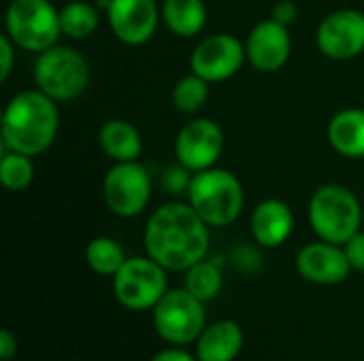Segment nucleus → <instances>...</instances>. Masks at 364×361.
Listing matches in <instances>:
<instances>
[{
    "label": "nucleus",
    "instance_id": "obj_5",
    "mask_svg": "<svg viewBox=\"0 0 364 361\" xmlns=\"http://www.w3.org/2000/svg\"><path fill=\"white\" fill-rule=\"evenodd\" d=\"M32 77L43 94L55 102H70L85 94L90 85V64L75 47L53 45L36 53Z\"/></svg>",
    "mask_w": 364,
    "mask_h": 361
},
{
    "label": "nucleus",
    "instance_id": "obj_7",
    "mask_svg": "<svg viewBox=\"0 0 364 361\" xmlns=\"http://www.w3.org/2000/svg\"><path fill=\"white\" fill-rule=\"evenodd\" d=\"M113 296L119 306L132 313L154 311L168 287V270L147 253L128 257L111 279Z\"/></svg>",
    "mask_w": 364,
    "mask_h": 361
},
{
    "label": "nucleus",
    "instance_id": "obj_2",
    "mask_svg": "<svg viewBox=\"0 0 364 361\" xmlns=\"http://www.w3.org/2000/svg\"><path fill=\"white\" fill-rule=\"evenodd\" d=\"M58 102L38 87L21 89L6 102L0 121L2 151H17L30 157L45 153L58 138Z\"/></svg>",
    "mask_w": 364,
    "mask_h": 361
},
{
    "label": "nucleus",
    "instance_id": "obj_14",
    "mask_svg": "<svg viewBox=\"0 0 364 361\" xmlns=\"http://www.w3.org/2000/svg\"><path fill=\"white\" fill-rule=\"evenodd\" d=\"M245 43L247 64L262 74L282 70L292 55L290 28L275 21L273 17L258 21L250 32Z\"/></svg>",
    "mask_w": 364,
    "mask_h": 361
},
{
    "label": "nucleus",
    "instance_id": "obj_13",
    "mask_svg": "<svg viewBox=\"0 0 364 361\" xmlns=\"http://www.w3.org/2000/svg\"><path fill=\"white\" fill-rule=\"evenodd\" d=\"M105 15L113 36L128 47L149 43L162 21L156 0H111Z\"/></svg>",
    "mask_w": 364,
    "mask_h": 361
},
{
    "label": "nucleus",
    "instance_id": "obj_15",
    "mask_svg": "<svg viewBox=\"0 0 364 361\" xmlns=\"http://www.w3.org/2000/svg\"><path fill=\"white\" fill-rule=\"evenodd\" d=\"M294 266L301 279L324 287L341 285L343 281H348L352 272L343 245H335L320 238L299 249L294 257Z\"/></svg>",
    "mask_w": 364,
    "mask_h": 361
},
{
    "label": "nucleus",
    "instance_id": "obj_27",
    "mask_svg": "<svg viewBox=\"0 0 364 361\" xmlns=\"http://www.w3.org/2000/svg\"><path fill=\"white\" fill-rule=\"evenodd\" d=\"M258 247V245H256ZM254 245H241L232 251V262L243 272H256L262 266V255Z\"/></svg>",
    "mask_w": 364,
    "mask_h": 361
},
{
    "label": "nucleus",
    "instance_id": "obj_20",
    "mask_svg": "<svg viewBox=\"0 0 364 361\" xmlns=\"http://www.w3.org/2000/svg\"><path fill=\"white\" fill-rule=\"evenodd\" d=\"M162 23L179 38L198 36L207 26V2L205 0H162L160 4Z\"/></svg>",
    "mask_w": 364,
    "mask_h": 361
},
{
    "label": "nucleus",
    "instance_id": "obj_22",
    "mask_svg": "<svg viewBox=\"0 0 364 361\" xmlns=\"http://www.w3.org/2000/svg\"><path fill=\"white\" fill-rule=\"evenodd\" d=\"M100 23L98 6L85 0H73L60 9V26L62 36L70 40H85L90 38Z\"/></svg>",
    "mask_w": 364,
    "mask_h": 361
},
{
    "label": "nucleus",
    "instance_id": "obj_26",
    "mask_svg": "<svg viewBox=\"0 0 364 361\" xmlns=\"http://www.w3.org/2000/svg\"><path fill=\"white\" fill-rule=\"evenodd\" d=\"M192 174L186 166L175 162L173 166H166L160 174V187L168 196H186L192 183Z\"/></svg>",
    "mask_w": 364,
    "mask_h": 361
},
{
    "label": "nucleus",
    "instance_id": "obj_11",
    "mask_svg": "<svg viewBox=\"0 0 364 361\" xmlns=\"http://www.w3.org/2000/svg\"><path fill=\"white\" fill-rule=\"evenodd\" d=\"M224 130L209 117H194L175 136V160L190 172L213 168L224 153Z\"/></svg>",
    "mask_w": 364,
    "mask_h": 361
},
{
    "label": "nucleus",
    "instance_id": "obj_10",
    "mask_svg": "<svg viewBox=\"0 0 364 361\" xmlns=\"http://www.w3.org/2000/svg\"><path fill=\"white\" fill-rule=\"evenodd\" d=\"M245 62V43L230 32H218L205 36L192 49L190 70L207 83H224L232 79Z\"/></svg>",
    "mask_w": 364,
    "mask_h": 361
},
{
    "label": "nucleus",
    "instance_id": "obj_1",
    "mask_svg": "<svg viewBox=\"0 0 364 361\" xmlns=\"http://www.w3.org/2000/svg\"><path fill=\"white\" fill-rule=\"evenodd\" d=\"M209 230L188 202H164L145 223L143 247L168 272H186L209 255Z\"/></svg>",
    "mask_w": 364,
    "mask_h": 361
},
{
    "label": "nucleus",
    "instance_id": "obj_8",
    "mask_svg": "<svg viewBox=\"0 0 364 361\" xmlns=\"http://www.w3.org/2000/svg\"><path fill=\"white\" fill-rule=\"evenodd\" d=\"M151 323L168 347H188L207 328V309L186 287H173L151 311Z\"/></svg>",
    "mask_w": 364,
    "mask_h": 361
},
{
    "label": "nucleus",
    "instance_id": "obj_16",
    "mask_svg": "<svg viewBox=\"0 0 364 361\" xmlns=\"http://www.w3.org/2000/svg\"><path fill=\"white\" fill-rule=\"evenodd\" d=\"M250 232L260 249L282 247L294 232V213L290 204L279 198L258 202L250 217Z\"/></svg>",
    "mask_w": 364,
    "mask_h": 361
},
{
    "label": "nucleus",
    "instance_id": "obj_19",
    "mask_svg": "<svg viewBox=\"0 0 364 361\" xmlns=\"http://www.w3.org/2000/svg\"><path fill=\"white\" fill-rule=\"evenodd\" d=\"M331 147L350 160L364 157V109H341L326 128Z\"/></svg>",
    "mask_w": 364,
    "mask_h": 361
},
{
    "label": "nucleus",
    "instance_id": "obj_30",
    "mask_svg": "<svg viewBox=\"0 0 364 361\" xmlns=\"http://www.w3.org/2000/svg\"><path fill=\"white\" fill-rule=\"evenodd\" d=\"M271 17H273L275 21H279V23H284V26L290 28V26H294L296 19H299V6H296L294 0H279V2L273 4Z\"/></svg>",
    "mask_w": 364,
    "mask_h": 361
},
{
    "label": "nucleus",
    "instance_id": "obj_29",
    "mask_svg": "<svg viewBox=\"0 0 364 361\" xmlns=\"http://www.w3.org/2000/svg\"><path fill=\"white\" fill-rule=\"evenodd\" d=\"M346 255L350 260V266L352 270H358V272H364V230H360L358 234H354L346 245Z\"/></svg>",
    "mask_w": 364,
    "mask_h": 361
},
{
    "label": "nucleus",
    "instance_id": "obj_17",
    "mask_svg": "<svg viewBox=\"0 0 364 361\" xmlns=\"http://www.w3.org/2000/svg\"><path fill=\"white\" fill-rule=\"evenodd\" d=\"M243 328L232 319H220L207 323L194 343V355L198 361H235L243 351Z\"/></svg>",
    "mask_w": 364,
    "mask_h": 361
},
{
    "label": "nucleus",
    "instance_id": "obj_23",
    "mask_svg": "<svg viewBox=\"0 0 364 361\" xmlns=\"http://www.w3.org/2000/svg\"><path fill=\"white\" fill-rule=\"evenodd\" d=\"M124 247L111 236H96L85 247V264L92 272L113 279L126 262Z\"/></svg>",
    "mask_w": 364,
    "mask_h": 361
},
{
    "label": "nucleus",
    "instance_id": "obj_25",
    "mask_svg": "<svg viewBox=\"0 0 364 361\" xmlns=\"http://www.w3.org/2000/svg\"><path fill=\"white\" fill-rule=\"evenodd\" d=\"M209 85L211 83L190 70V74H183L171 91L173 106L183 115H196L209 100Z\"/></svg>",
    "mask_w": 364,
    "mask_h": 361
},
{
    "label": "nucleus",
    "instance_id": "obj_6",
    "mask_svg": "<svg viewBox=\"0 0 364 361\" xmlns=\"http://www.w3.org/2000/svg\"><path fill=\"white\" fill-rule=\"evenodd\" d=\"M4 34L28 53H43L62 36L60 9L51 0H11L4 13Z\"/></svg>",
    "mask_w": 364,
    "mask_h": 361
},
{
    "label": "nucleus",
    "instance_id": "obj_24",
    "mask_svg": "<svg viewBox=\"0 0 364 361\" xmlns=\"http://www.w3.org/2000/svg\"><path fill=\"white\" fill-rule=\"evenodd\" d=\"M36 168L30 155L17 151H2L0 157V183L6 191H26L34 181Z\"/></svg>",
    "mask_w": 364,
    "mask_h": 361
},
{
    "label": "nucleus",
    "instance_id": "obj_18",
    "mask_svg": "<svg viewBox=\"0 0 364 361\" xmlns=\"http://www.w3.org/2000/svg\"><path fill=\"white\" fill-rule=\"evenodd\" d=\"M98 147L111 162H136L143 153V136L128 119H107L98 130Z\"/></svg>",
    "mask_w": 364,
    "mask_h": 361
},
{
    "label": "nucleus",
    "instance_id": "obj_32",
    "mask_svg": "<svg viewBox=\"0 0 364 361\" xmlns=\"http://www.w3.org/2000/svg\"><path fill=\"white\" fill-rule=\"evenodd\" d=\"M17 355V338L11 330H0V360L11 361Z\"/></svg>",
    "mask_w": 364,
    "mask_h": 361
},
{
    "label": "nucleus",
    "instance_id": "obj_28",
    "mask_svg": "<svg viewBox=\"0 0 364 361\" xmlns=\"http://www.w3.org/2000/svg\"><path fill=\"white\" fill-rule=\"evenodd\" d=\"M15 51H17V45L9 38V34H2L0 36V81L2 83H6L13 72Z\"/></svg>",
    "mask_w": 364,
    "mask_h": 361
},
{
    "label": "nucleus",
    "instance_id": "obj_31",
    "mask_svg": "<svg viewBox=\"0 0 364 361\" xmlns=\"http://www.w3.org/2000/svg\"><path fill=\"white\" fill-rule=\"evenodd\" d=\"M149 361H198V357L190 353L186 347H168L158 351Z\"/></svg>",
    "mask_w": 364,
    "mask_h": 361
},
{
    "label": "nucleus",
    "instance_id": "obj_3",
    "mask_svg": "<svg viewBox=\"0 0 364 361\" xmlns=\"http://www.w3.org/2000/svg\"><path fill=\"white\" fill-rule=\"evenodd\" d=\"M186 198L209 228L232 226L245 206V189L239 177L218 166L194 172Z\"/></svg>",
    "mask_w": 364,
    "mask_h": 361
},
{
    "label": "nucleus",
    "instance_id": "obj_12",
    "mask_svg": "<svg viewBox=\"0 0 364 361\" xmlns=\"http://www.w3.org/2000/svg\"><path fill=\"white\" fill-rule=\"evenodd\" d=\"M318 51L335 62H348L364 51V13L339 9L328 13L316 30Z\"/></svg>",
    "mask_w": 364,
    "mask_h": 361
},
{
    "label": "nucleus",
    "instance_id": "obj_4",
    "mask_svg": "<svg viewBox=\"0 0 364 361\" xmlns=\"http://www.w3.org/2000/svg\"><path fill=\"white\" fill-rule=\"evenodd\" d=\"M307 217L314 234L335 245H346L363 230V204L358 196L341 183L320 185L309 198Z\"/></svg>",
    "mask_w": 364,
    "mask_h": 361
},
{
    "label": "nucleus",
    "instance_id": "obj_21",
    "mask_svg": "<svg viewBox=\"0 0 364 361\" xmlns=\"http://www.w3.org/2000/svg\"><path fill=\"white\" fill-rule=\"evenodd\" d=\"M183 287L205 304L215 300L224 287L222 264L215 260V255H207L205 260L190 266L183 272Z\"/></svg>",
    "mask_w": 364,
    "mask_h": 361
},
{
    "label": "nucleus",
    "instance_id": "obj_9",
    "mask_svg": "<svg viewBox=\"0 0 364 361\" xmlns=\"http://www.w3.org/2000/svg\"><path fill=\"white\" fill-rule=\"evenodd\" d=\"M102 200L107 209L122 219L145 213L151 200V174L145 164L113 162L102 177Z\"/></svg>",
    "mask_w": 364,
    "mask_h": 361
}]
</instances>
